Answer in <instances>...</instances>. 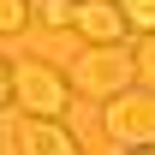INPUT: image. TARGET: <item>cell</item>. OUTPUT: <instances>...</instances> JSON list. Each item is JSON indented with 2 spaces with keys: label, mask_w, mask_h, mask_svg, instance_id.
Instances as JSON below:
<instances>
[{
  "label": "cell",
  "mask_w": 155,
  "mask_h": 155,
  "mask_svg": "<svg viewBox=\"0 0 155 155\" xmlns=\"http://www.w3.org/2000/svg\"><path fill=\"white\" fill-rule=\"evenodd\" d=\"M137 84V66H131V48H84L66 72V90L72 96H90V101H114L119 90Z\"/></svg>",
  "instance_id": "1"
},
{
  "label": "cell",
  "mask_w": 155,
  "mask_h": 155,
  "mask_svg": "<svg viewBox=\"0 0 155 155\" xmlns=\"http://www.w3.org/2000/svg\"><path fill=\"white\" fill-rule=\"evenodd\" d=\"M12 96L30 119H66V107H72V90L48 60H18L12 66Z\"/></svg>",
  "instance_id": "2"
},
{
  "label": "cell",
  "mask_w": 155,
  "mask_h": 155,
  "mask_svg": "<svg viewBox=\"0 0 155 155\" xmlns=\"http://www.w3.org/2000/svg\"><path fill=\"white\" fill-rule=\"evenodd\" d=\"M101 131L114 137L119 149H143V143H155V96L149 90H119L107 107H101Z\"/></svg>",
  "instance_id": "3"
},
{
  "label": "cell",
  "mask_w": 155,
  "mask_h": 155,
  "mask_svg": "<svg viewBox=\"0 0 155 155\" xmlns=\"http://www.w3.org/2000/svg\"><path fill=\"white\" fill-rule=\"evenodd\" d=\"M72 30L84 36V48H119V42H131V30H125L114 0H72Z\"/></svg>",
  "instance_id": "4"
},
{
  "label": "cell",
  "mask_w": 155,
  "mask_h": 155,
  "mask_svg": "<svg viewBox=\"0 0 155 155\" xmlns=\"http://www.w3.org/2000/svg\"><path fill=\"white\" fill-rule=\"evenodd\" d=\"M18 149L24 155H84L78 137L66 131V119H30V114L18 125Z\"/></svg>",
  "instance_id": "5"
},
{
  "label": "cell",
  "mask_w": 155,
  "mask_h": 155,
  "mask_svg": "<svg viewBox=\"0 0 155 155\" xmlns=\"http://www.w3.org/2000/svg\"><path fill=\"white\" fill-rule=\"evenodd\" d=\"M30 24H42V30H72V0H30Z\"/></svg>",
  "instance_id": "6"
},
{
  "label": "cell",
  "mask_w": 155,
  "mask_h": 155,
  "mask_svg": "<svg viewBox=\"0 0 155 155\" xmlns=\"http://www.w3.org/2000/svg\"><path fill=\"white\" fill-rule=\"evenodd\" d=\"M131 36H155V0H114Z\"/></svg>",
  "instance_id": "7"
},
{
  "label": "cell",
  "mask_w": 155,
  "mask_h": 155,
  "mask_svg": "<svg viewBox=\"0 0 155 155\" xmlns=\"http://www.w3.org/2000/svg\"><path fill=\"white\" fill-rule=\"evenodd\" d=\"M131 66H137V90H149V96H155V36H137Z\"/></svg>",
  "instance_id": "8"
},
{
  "label": "cell",
  "mask_w": 155,
  "mask_h": 155,
  "mask_svg": "<svg viewBox=\"0 0 155 155\" xmlns=\"http://www.w3.org/2000/svg\"><path fill=\"white\" fill-rule=\"evenodd\" d=\"M30 24V0H0V36H18Z\"/></svg>",
  "instance_id": "9"
},
{
  "label": "cell",
  "mask_w": 155,
  "mask_h": 155,
  "mask_svg": "<svg viewBox=\"0 0 155 155\" xmlns=\"http://www.w3.org/2000/svg\"><path fill=\"white\" fill-rule=\"evenodd\" d=\"M6 101H12V66L0 60V107H6Z\"/></svg>",
  "instance_id": "10"
},
{
  "label": "cell",
  "mask_w": 155,
  "mask_h": 155,
  "mask_svg": "<svg viewBox=\"0 0 155 155\" xmlns=\"http://www.w3.org/2000/svg\"><path fill=\"white\" fill-rule=\"evenodd\" d=\"M125 155H155V143H143V149H125Z\"/></svg>",
  "instance_id": "11"
}]
</instances>
